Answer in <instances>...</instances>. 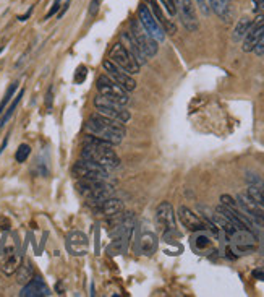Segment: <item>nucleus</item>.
<instances>
[{"label":"nucleus","mask_w":264,"mask_h":297,"mask_svg":"<svg viewBox=\"0 0 264 297\" xmlns=\"http://www.w3.org/2000/svg\"><path fill=\"white\" fill-rule=\"evenodd\" d=\"M33 276H34V273H33L31 265H24V267L18 268V283L20 284H26L28 281L33 279Z\"/></svg>","instance_id":"nucleus-25"},{"label":"nucleus","mask_w":264,"mask_h":297,"mask_svg":"<svg viewBox=\"0 0 264 297\" xmlns=\"http://www.w3.org/2000/svg\"><path fill=\"white\" fill-rule=\"evenodd\" d=\"M162 3V7L166 8V12L170 15V17H175L177 15V7H175V0H159Z\"/></svg>","instance_id":"nucleus-28"},{"label":"nucleus","mask_w":264,"mask_h":297,"mask_svg":"<svg viewBox=\"0 0 264 297\" xmlns=\"http://www.w3.org/2000/svg\"><path fill=\"white\" fill-rule=\"evenodd\" d=\"M253 2V10L256 13H264V0H251Z\"/></svg>","instance_id":"nucleus-34"},{"label":"nucleus","mask_w":264,"mask_h":297,"mask_svg":"<svg viewBox=\"0 0 264 297\" xmlns=\"http://www.w3.org/2000/svg\"><path fill=\"white\" fill-rule=\"evenodd\" d=\"M21 267V253L13 234H5L0 242V268L5 274H13Z\"/></svg>","instance_id":"nucleus-4"},{"label":"nucleus","mask_w":264,"mask_h":297,"mask_svg":"<svg viewBox=\"0 0 264 297\" xmlns=\"http://www.w3.org/2000/svg\"><path fill=\"white\" fill-rule=\"evenodd\" d=\"M0 229H3V231L10 229V219L5 218L3 215H0Z\"/></svg>","instance_id":"nucleus-36"},{"label":"nucleus","mask_w":264,"mask_h":297,"mask_svg":"<svg viewBox=\"0 0 264 297\" xmlns=\"http://www.w3.org/2000/svg\"><path fill=\"white\" fill-rule=\"evenodd\" d=\"M138 20L146 28L147 33H149L157 42H164V39H166V31H164L159 21L154 18V15L151 13V10L146 7V3H141L138 7Z\"/></svg>","instance_id":"nucleus-10"},{"label":"nucleus","mask_w":264,"mask_h":297,"mask_svg":"<svg viewBox=\"0 0 264 297\" xmlns=\"http://www.w3.org/2000/svg\"><path fill=\"white\" fill-rule=\"evenodd\" d=\"M253 276L260 278V279H264V271H261V270H256V271H253Z\"/></svg>","instance_id":"nucleus-40"},{"label":"nucleus","mask_w":264,"mask_h":297,"mask_svg":"<svg viewBox=\"0 0 264 297\" xmlns=\"http://www.w3.org/2000/svg\"><path fill=\"white\" fill-rule=\"evenodd\" d=\"M17 88H18V81H13L12 84H10V88L7 89V93H5L2 103H0V117H2V114L5 112V108H7V104L10 103V101H12L15 91H17Z\"/></svg>","instance_id":"nucleus-26"},{"label":"nucleus","mask_w":264,"mask_h":297,"mask_svg":"<svg viewBox=\"0 0 264 297\" xmlns=\"http://www.w3.org/2000/svg\"><path fill=\"white\" fill-rule=\"evenodd\" d=\"M65 245L67 250L72 253V255L76 257H83L86 255L89 250V241L88 237L80 231H72L68 232V236L65 239Z\"/></svg>","instance_id":"nucleus-15"},{"label":"nucleus","mask_w":264,"mask_h":297,"mask_svg":"<svg viewBox=\"0 0 264 297\" xmlns=\"http://www.w3.org/2000/svg\"><path fill=\"white\" fill-rule=\"evenodd\" d=\"M23 94H24V89H21V91L17 94V98H15L13 101H12V104H10V108L5 110V114H3V117L0 119V127H3L7 122L12 119V115H13V112H15V109H17V106L20 104V101H21V98H23Z\"/></svg>","instance_id":"nucleus-24"},{"label":"nucleus","mask_w":264,"mask_h":297,"mask_svg":"<svg viewBox=\"0 0 264 297\" xmlns=\"http://www.w3.org/2000/svg\"><path fill=\"white\" fill-rule=\"evenodd\" d=\"M94 106H96L99 114L107 115V117L122 122V124H126V122L131 119V114L125 109V106L114 103V101L104 98L101 94H97V96L94 98Z\"/></svg>","instance_id":"nucleus-7"},{"label":"nucleus","mask_w":264,"mask_h":297,"mask_svg":"<svg viewBox=\"0 0 264 297\" xmlns=\"http://www.w3.org/2000/svg\"><path fill=\"white\" fill-rule=\"evenodd\" d=\"M178 218H180L182 224L190 231L201 232L206 229H211L213 232L217 234V227H214V224H211V222H208V221H203L201 218H198V216L194 215L190 208H187V206H180V208H178Z\"/></svg>","instance_id":"nucleus-13"},{"label":"nucleus","mask_w":264,"mask_h":297,"mask_svg":"<svg viewBox=\"0 0 264 297\" xmlns=\"http://www.w3.org/2000/svg\"><path fill=\"white\" fill-rule=\"evenodd\" d=\"M102 67H104V70L109 73V77L112 78L117 84H120V86H122L123 89H126L128 93L130 91H135L136 81H135V78L131 77L128 72H125L123 68H120L119 65H115V63L110 60V59L104 60Z\"/></svg>","instance_id":"nucleus-12"},{"label":"nucleus","mask_w":264,"mask_h":297,"mask_svg":"<svg viewBox=\"0 0 264 297\" xmlns=\"http://www.w3.org/2000/svg\"><path fill=\"white\" fill-rule=\"evenodd\" d=\"M86 75H88V68L84 65H80V67H78L76 73H75V83H78V84L83 83L84 78H86Z\"/></svg>","instance_id":"nucleus-29"},{"label":"nucleus","mask_w":264,"mask_h":297,"mask_svg":"<svg viewBox=\"0 0 264 297\" xmlns=\"http://www.w3.org/2000/svg\"><path fill=\"white\" fill-rule=\"evenodd\" d=\"M52 91H54V88H49V91H47V96H46V106H47V109H52Z\"/></svg>","instance_id":"nucleus-37"},{"label":"nucleus","mask_w":264,"mask_h":297,"mask_svg":"<svg viewBox=\"0 0 264 297\" xmlns=\"http://www.w3.org/2000/svg\"><path fill=\"white\" fill-rule=\"evenodd\" d=\"M29 155H31V146L23 143V145L18 146L17 153H15V159H17V162H24L29 158Z\"/></svg>","instance_id":"nucleus-27"},{"label":"nucleus","mask_w":264,"mask_h":297,"mask_svg":"<svg viewBox=\"0 0 264 297\" xmlns=\"http://www.w3.org/2000/svg\"><path fill=\"white\" fill-rule=\"evenodd\" d=\"M211 10L217 15V17L224 21V23H230L234 20V10L229 0H208Z\"/></svg>","instance_id":"nucleus-20"},{"label":"nucleus","mask_w":264,"mask_h":297,"mask_svg":"<svg viewBox=\"0 0 264 297\" xmlns=\"http://www.w3.org/2000/svg\"><path fill=\"white\" fill-rule=\"evenodd\" d=\"M109 59L112 60L115 65L123 68L125 72H128L130 75H135V73L140 72L141 65L135 60V57L125 49V46L122 44V42H115V44L112 46V49H110V52H109Z\"/></svg>","instance_id":"nucleus-8"},{"label":"nucleus","mask_w":264,"mask_h":297,"mask_svg":"<svg viewBox=\"0 0 264 297\" xmlns=\"http://www.w3.org/2000/svg\"><path fill=\"white\" fill-rule=\"evenodd\" d=\"M60 5H62V0H55V2L52 3L50 10H49V12H47V15H46V18H44V20H49V18H52V17H54L55 13H59V10H60Z\"/></svg>","instance_id":"nucleus-30"},{"label":"nucleus","mask_w":264,"mask_h":297,"mask_svg":"<svg viewBox=\"0 0 264 297\" xmlns=\"http://www.w3.org/2000/svg\"><path fill=\"white\" fill-rule=\"evenodd\" d=\"M156 222L159 229L164 234H177V226H175V215H173V208L168 201H162L156 210Z\"/></svg>","instance_id":"nucleus-11"},{"label":"nucleus","mask_w":264,"mask_h":297,"mask_svg":"<svg viewBox=\"0 0 264 297\" xmlns=\"http://www.w3.org/2000/svg\"><path fill=\"white\" fill-rule=\"evenodd\" d=\"M86 134L89 136H93V138L115 146L122 143L123 136L126 135V130H125V124H122V122L96 112L88 120Z\"/></svg>","instance_id":"nucleus-1"},{"label":"nucleus","mask_w":264,"mask_h":297,"mask_svg":"<svg viewBox=\"0 0 264 297\" xmlns=\"http://www.w3.org/2000/svg\"><path fill=\"white\" fill-rule=\"evenodd\" d=\"M81 158L101 164V166L105 169L117 167L119 162H120L117 153L112 150V145L104 143L101 140H96L89 135L86 136V145L83 146Z\"/></svg>","instance_id":"nucleus-2"},{"label":"nucleus","mask_w":264,"mask_h":297,"mask_svg":"<svg viewBox=\"0 0 264 297\" xmlns=\"http://www.w3.org/2000/svg\"><path fill=\"white\" fill-rule=\"evenodd\" d=\"M264 34V15L261 13L256 20H253L251 28L248 29V33L243 38V51L251 52L255 49V46L258 44V41L261 39V36Z\"/></svg>","instance_id":"nucleus-16"},{"label":"nucleus","mask_w":264,"mask_h":297,"mask_svg":"<svg viewBox=\"0 0 264 297\" xmlns=\"http://www.w3.org/2000/svg\"><path fill=\"white\" fill-rule=\"evenodd\" d=\"M96 86H97V91H99L101 96L114 101V103L122 104V106H126L130 103L128 91L123 89L120 84L115 83L109 75H101V77H99L97 81H96Z\"/></svg>","instance_id":"nucleus-6"},{"label":"nucleus","mask_w":264,"mask_h":297,"mask_svg":"<svg viewBox=\"0 0 264 297\" xmlns=\"http://www.w3.org/2000/svg\"><path fill=\"white\" fill-rule=\"evenodd\" d=\"M101 3H102V0H91V5H89V15H91V17H94V15L99 12Z\"/></svg>","instance_id":"nucleus-33"},{"label":"nucleus","mask_w":264,"mask_h":297,"mask_svg":"<svg viewBox=\"0 0 264 297\" xmlns=\"http://www.w3.org/2000/svg\"><path fill=\"white\" fill-rule=\"evenodd\" d=\"M144 3H146V7L151 10V13L154 15V18L161 23V26L164 28V31H166V33H168V34L177 33V26H175V23H173L172 20H168L166 15H164L161 5L157 3L156 0H144Z\"/></svg>","instance_id":"nucleus-18"},{"label":"nucleus","mask_w":264,"mask_h":297,"mask_svg":"<svg viewBox=\"0 0 264 297\" xmlns=\"http://www.w3.org/2000/svg\"><path fill=\"white\" fill-rule=\"evenodd\" d=\"M253 51H255L256 55H264V34L261 36V39L258 41V44L255 46V49Z\"/></svg>","instance_id":"nucleus-35"},{"label":"nucleus","mask_w":264,"mask_h":297,"mask_svg":"<svg viewBox=\"0 0 264 297\" xmlns=\"http://www.w3.org/2000/svg\"><path fill=\"white\" fill-rule=\"evenodd\" d=\"M130 34L133 36L136 44L140 46V49L143 51V54H144L147 59H151V57H154L157 54V51H159V46L157 44H159V42L147 33L140 20L133 18L130 21Z\"/></svg>","instance_id":"nucleus-5"},{"label":"nucleus","mask_w":264,"mask_h":297,"mask_svg":"<svg viewBox=\"0 0 264 297\" xmlns=\"http://www.w3.org/2000/svg\"><path fill=\"white\" fill-rule=\"evenodd\" d=\"M175 7L185 28L188 31H196L199 25H198L196 12H194V7H193V0H175Z\"/></svg>","instance_id":"nucleus-14"},{"label":"nucleus","mask_w":264,"mask_h":297,"mask_svg":"<svg viewBox=\"0 0 264 297\" xmlns=\"http://www.w3.org/2000/svg\"><path fill=\"white\" fill-rule=\"evenodd\" d=\"M220 201H222V205L229 206V208H239V203H237L230 195H222V197H220Z\"/></svg>","instance_id":"nucleus-31"},{"label":"nucleus","mask_w":264,"mask_h":297,"mask_svg":"<svg viewBox=\"0 0 264 297\" xmlns=\"http://www.w3.org/2000/svg\"><path fill=\"white\" fill-rule=\"evenodd\" d=\"M120 41H122V44L125 46V49L135 57V60L138 62L140 65H144L147 62V57L143 54V51L140 49V46L136 44V41L133 39V36L130 34V31H122V33H120Z\"/></svg>","instance_id":"nucleus-19"},{"label":"nucleus","mask_w":264,"mask_h":297,"mask_svg":"<svg viewBox=\"0 0 264 297\" xmlns=\"http://www.w3.org/2000/svg\"><path fill=\"white\" fill-rule=\"evenodd\" d=\"M68 7H70V0H67V2L63 3V8H62V12H59V13H57V17H59V18H62L63 15H65V12H67V10H68Z\"/></svg>","instance_id":"nucleus-38"},{"label":"nucleus","mask_w":264,"mask_h":297,"mask_svg":"<svg viewBox=\"0 0 264 297\" xmlns=\"http://www.w3.org/2000/svg\"><path fill=\"white\" fill-rule=\"evenodd\" d=\"M96 211H97V213H101L102 216H105V218H112V216L122 213V211H123V203L119 198L110 197L107 200H104L102 203L96 208Z\"/></svg>","instance_id":"nucleus-22"},{"label":"nucleus","mask_w":264,"mask_h":297,"mask_svg":"<svg viewBox=\"0 0 264 297\" xmlns=\"http://www.w3.org/2000/svg\"><path fill=\"white\" fill-rule=\"evenodd\" d=\"M73 174L80 179H91V180H109L107 169L102 167L101 164L89 161V159L81 158L80 161L73 166Z\"/></svg>","instance_id":"nucleus-9"},{"label":"nucleus","mask_w":264,"mask_h":297,"mask_svg":"<svg viewBox=\"0 0 264 297\" xmlns=\"http://www.w3.org/2000/svg\"><path fill=\"white\" fill-rule=\"evenodd\" d=\"M251 25H253V20L248 17H243L241 20H239V23H237L235 29H234V39L240 41L241 38H245V34L248 33V29L251 28Z\"/></svg>","instance_id":"nucleus-23"},{"label":"nucleus","mask_w":264,"mask_h":297,"mask_svg":"<svg viewBox=\"0 0 264 297\" xmlns=\"http://www.w3.org/2000/svg\"><path fill=\"white\" fill-rule=\"evenodd\" d=\"M31 13H33V7H31L24 15H21V17H18V20H20V21H26V20H28V18L31 17Z\"/></svg>","instance_id":"nucleus-39"},{"label":"nucleus","mask_w":264,"mask_h":297,"mask_svg":"<svg viewBox=\"0 0 264 297\" xmlns=\"http://www.w3.org/2000/svg\"><path fill=\"white\" fill-rule=\"evenodd\" d=\"M21 297H46L50 296V289L47 288L44 279L39 276H33V279L28 281L20 293Z\"/></svg>","instance_id":"nucleus-17"},{"label":"nucleus","mask_w":264,"mask_h":297,"mask_svg":"<svg viewBox=\"0 0 264 297\" xmlns=\"http://www.w3.org/2000/svg\"><path fill=\"white\" fill-rule=\"evenodd\" d=\"M196 3H198V7H199V10L203 12V15H208L211 13V7H209V2L208 0H196Z\"/></svg>","instance_id":"nucleus-32"},{"label":"nucleus","mask_w":264,"mask_h":297,"mask_svg":"<svg viewBox=\"0 0 264 297\" xmlns=\"http://www.w3.org/2000/svg\"><path fill=\"white\" fill-rule=\"evenodd\" d=\"M2 52H3V47H0V54H2Z\"/></svg>","instance_id":"nucleus-41"},{"label":"nucleus","mask_w":264,"mask_h":297,"mask_svg":"<svg viewBox=\"0 0 264 297\" xmlns=\"http://www.w3.org/2000/svg\"><path fill=\"white\" fill-rule=\"evenodd\" d=\"M136 248H138V250L143 253V255L151 257L152 253L157 250V237H156L154 232H151V231L141 232L140 241H138V245H136Z\"/></svg>","instance_id":"nucleus-21"},{"label":"nucleus","mask_w":264,"mask_h":297,"mask_svg":"<svg viewBox=\"0 0 264 297\" xmlns=\"http://www.w3.org/2000/svg\"><path fill=\"white\" fill-rule=\"evenodd\" d=\"M78 192L86 198L88 205L93 208H97L104 200L114 197V187L107 180H91V179H80L76 184Z\"/></svg>","instance_id":"nucleus-3"}]
</instances>
